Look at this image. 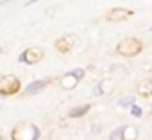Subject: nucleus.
I'll use <instances>...</instances> for the list:
<instances>
[{"mask_svg":"<svg viewBox=\"0 0 152 140\" xmlns=\"http://www.w3.org/2000/svg\"><path fill=\"white\" fill-rule=\"evenodd\" d=\"M84 70L83 68H75V70H72V72H68V74H64L63 76V79H61V86L64 88V90H70V88H75L77 86V83L84 77Z\"/></svg>","mask_w":152,"mask_h":140,"instance_id":"obj_2","label":"nucleus"},{"mask_svg":"<svg viewBox=\"0 0 152 140\" xmlns=\"http://www.w3.org/2000/svg\"><path fill=\"white\" fill-rule=\"evenodd\" d=\"M141 49H143V45H141L140 40H136V38H127V40L120 41V45L116 47V52H118L120 56L132 57V56H138V54L141 52Z\"/></svg>","mask_w":152,"mask_h":140,"instance_id":"obj_1","label":"nucleus"},{"mask_svg":"<svg viewBox=\"0 0 152 140\" xmlns=\"http://www.w3.org/2000/svg\"><path fill=\"white\" fill-rule=\"evenodd\" d=\"M132 16V11H129V9H122V7H118V9H111L109 13H107V20H115V22H122V20H127V18H131Z\"/></svg>","mask_w":152,"mask_h":140,"instance_id":"obj_5","label":"nucleus"},{"mask_svg":"<svg viewBox=\"0 0 152 140\" xmlns=\"http://www.w3.org/2000/svg\"><path fill=\"white\" fill-rule=\"evenodd\" d=\"M129 113H131L132 117H136V119H140V117L143 115V110H141V108H140L138 104H134V106H131V108H129Z\"/></svg>","mask_w":152,"mask_h":140,"instance_id":"obj_12","label":"nucleus"},{"mask_svg":"<svg viewBox=\"0 0 152 140\" xmlns=\"http://www.w3.org/2000/svg\"><path fill=\"white\" fill-rule=\"evenodd\" d=\"M36 126L34 124H27L25 127H18V133H23V136H13V140H38L39 135H29V131H32Z\"/></svg>","mask_w":152,"mask_h":140,"instance_id":"obj_7","label":"nucleus"},{"mask_svg":"<svg viewBox=\"0 0 152 140\" xmlns=\"http://www.w3.org/2000/svg\"><path fill=\"white\" fill-rule=\"evenodd\" d=\"M18 90H20V81L15 76H4L2 77V85H0L2 95H11V94H16Z\"/></svg>","mask_w":152,"mask_h":140,"instance_id":"obj_3","label":"nucleus"},{"mask_svg":"<svg viewBox=\"0 0 152 140\" xmlns=\"http://www.w3.org/2000/svg\"><path fill=\"white\" fill-rule=\"evenodd\" d=\"M99 131H102V126L95 124V126H93V133H99Z\"/></svg>","mask_w":152,"mask_h":140,"instance_id":"obj_14","label":"nucleus"},{"mask_svg":"<svg viewBox=\"0 0 152 140\" xmlns=\"http://www.w3.org/2000/svg\"><path fill=\"white\" fill-rule=\"evenodd\" d=\"M125 129L127 126H120L109 133V140H125Z\"/></svg>","mask_w":152,"mask_h":140,"instance_id":"obj_10","label":"nucleus"},{"mask_svg":"<svg viewBox=\"0 0 152 140\" xmlns=\"http://www.w3.org/2000/svg\"><path fill=\"white\" fill-rule=\"evenodd\" d=\"M45 86H47V81H45V79H36V81H32V83L25 88V95H36V94L43 92Z\"/></svg>","mask_w":152,"mask_h":140,"instance_id":"obj_6","label":"nucleus"},{"mask_svg":"<svg viewBox=\"0 0 152 140\" xmlns=\"http://www.w3.org/2000/svg\"><path fill=\"white\" fill-rule=\"evenodd\" d=\"M34 2H38V0H31V2H27V4H25V7H29V6H32Z\"/></svg>","mask_w":152,"mask_h":140,"instance_id":"obj_15","label":"nucleus"},{"mask_svg":"<svg viewBox=\"0 0 152 140\" xmlns=\"http://www.w3.org/2000/svg\"><path fill=\"white\" fill-rule=\"evenodd\" d=\"M150 113H152V110H150Z\"/></svg>","mask_w":152,"mask_h":140,"instance_id":"obj_17","label":"nucleus"},{"mask_svg":"<svg viewBox=\"0 0 152 140\" xmlns=\"http://www.w3.org/2000/svg\"><path fill=\"white\" fill-rule=\"evenodd\" d=\"M102 94H104L102 86H100V85H95V88L91 90V95H93V97H99V95H102Z\"/></svg>","mask_w":152,"mask_h":140,"instance_id":"obj_13","label":"nucleus"},{"mask_svg":"<svg viewBox=\"0 0 152 140\" xmlns=\"http://www.w3.org/2000/svg\"><path fill=\"white\" fill-rule=\"evenodd\" d=\"M136 104V97L134 95H124L120 101H118V106H122V108H131V106H134Z\"/></svg>","mask_w":152,"mask_h":140,"instance_id":"obj_11","label":"nucleus"},{"mask_svg":"<svg viewBox=\"0 0 152 140\" xmlns=\"http://www.w3.org/2000/svg\"><path fill=\"white\" fill-rule=\"evenodd\" d=\"M90 108H91V104H79V106H73V108H70L68 117H72V119H79V117H83L84 113H88Z\"/></svg>","mask_w":152,"mask_h":140,"instance_id":"obj_8","label":"nucleus"},{"mask_svg":"<svg viewBox=\"0 0 152 140\" xmlns=\"http://www.w3.org/2000/svg\"><path fill=\"white\" fill-rule=\"evenodd\" d=\"M72 47H73V41H70L68 36H63L59 41H56V49H57V52H61V54H66Z\"/></svg>","mask_w":152,"mask_h":140,"instance_id":"obj_9","label":"nucleus"},{"mask_svg":"<svg viewBox=\"0 0 152 140\" xmlns=\"http://www.w3.org/2000/svg\"><path fill=\"white\" fill-rule=\"evenodd\" d=\"M150 31H152V27H150Z\"/></svg>","mask_w":152,"mask_h":140,"instance_id":"obj_16","label":"nucleus"},{"mask_svg":"<svg viewBox=\"0 0 152 140\" xmlns=\"http://www.w3.org/2000/svg\"><path fill=\"white\" fill-rule=\"evenodd\" d=\"M45 54H43V50L41 49H29V50H23L22 52V56H20V61L22 63H29V65H34V63H38L41 57H43Z\"/></svg>","mask_w":152,"mask_h":140,"instance_id":"obj_4","label":"nucleus"}]
</instances>
